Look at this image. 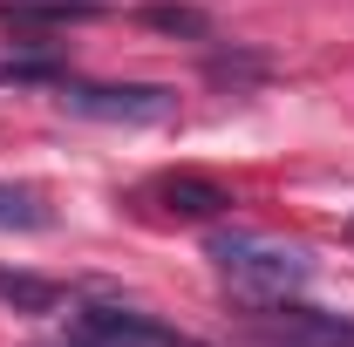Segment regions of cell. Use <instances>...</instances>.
Here are the masks:
<instances>
[{
  "label": "cell",
  "instance_id": "6da1fadb",
  "mask_svg": "<svg viewBox=\"0 0 354 347\" xmlns=\"http://www.w3.org/2000/svg\"><path fill=\"white\" fill-rule=\"evenodd\" d=\"M205 259L218 265L225 293L239 306H279L300 300L313 279V252L293 238H272V232H212Z\"/></svg>",
  "mask_w": 354,
  "mask_h": 347
},
{
  "label": "cell",
  "instance_id": "3957f363",
  "mask_svg": "<svg viewBox=\"0 0 354 347\" xmlns=\"http://www.w3.org/2000/svg\"><path fill=\"white\" fill-rule=\"evenodd\" d=\"M68 341H75V347H205V341H191L184 327L157 320V313H143V306H116V300L75 306Z\"/></svg>",
  "mask_w": 354,
  "mask_h": 347
},
{
  "label": "cell",
  "instance_id": "277c9868",
  "mask_svg": "<svg viewBox=\"0 0 354 347\" xmlns=\"http://www.w3.org/2000/svg\"><path fill=\"white\" fill-rule=\"evenodd\" d=\"M245 313H252V327H245L252 347H354L348 313H320V306H300V300L245 306Z\"/></svg>",
  "mask_w": 354,
  "mask_h": 347
},
{
  "label": "cell",
  "instance_id": "52a82bcc",
  "mask_svg": "<svg viewBox=\"0 0 354 347\" xmlns=\"http://www.w3.org/2000/svg\"><path fill=\"white\" fill-rule=\"evenodd\" d=\"M48 225H55V212H48L41 191L0 177V232H48Z\"/></svg>",
  "mask_w": 354,
  "mask_h": 347
},
{
  "label": "cell",
  "instance_id": "9c48e42d",
  "mask_svg": "<svg viewBox=\"0 0 354 347\" xmlns=\"http://www.w3.org/2000/svg\"><path fill=\"white\" fill-rule=\"evenodd\" d=\"M348 238H354V225H348Z\"/></svg>",
  "mask_w": 354,
  "mask_h": 347
},
{
  "label": "cell",
  "instance_id": "ba28073f",
  "mask_svg": "<svg viewBox=\"0 0 354 347\" xmlns=\"http://www.w3.org/2000/svg\"><path fill=\"white\" fill-rule=\"evenodd\" d=\"M143 28H150V35H177V41H212V14H205V7H184V0L143 7Z\"/></svg>",
  "mask_w": 354,
  "mask_h": 347
},
{
  "label": "cell",
  "instance_id": "8992f818",
  "mask_svg": "<svg viewBox=\"0 0 354 347\" xmlns=\"http://www.w3.org/2000/svg\"><path fill=\"white\" fill-rule=\"evenodd\" d=\"M68 300V286H55L41 272H7L0 265V306H14V313H62Z\"/></svg>",
  "mask_w": 354,
  "mask_h": 347
},
{
  "label": "cell",
  "instance_id": "5b68a950",
  "mask_svg": "<svg viewBox=\"0 0 354 347\" xmlns=\"http://www.w3.org/2000/svg\"><path fill=\"white\" fill-rule=\"evenodd\" d=\"M136 205L150 218H164V225H212V218L232 212V191L218 177H198V171H164L136 191Z\"/></svg>",
  "mask_w": 354,
  "mask_h": 347
},
{
  "label": "cell",
  "instance_id": "7a4b0ae2",
  "mask_svg": "<svg viewBox=\"0 0 354 347\" xmlns=\"http://www.w3.org/2000/svg\"><path fill=\"white\" fill-rule=\"evenodd\" d=\"M62 116H82V123H123V130H150V123H171L177 116V88L171 82H75L62 75L55 82Z\"/></svg>",
  "mask_w": 354,
  "mask_h": 347
}]
</instances>
